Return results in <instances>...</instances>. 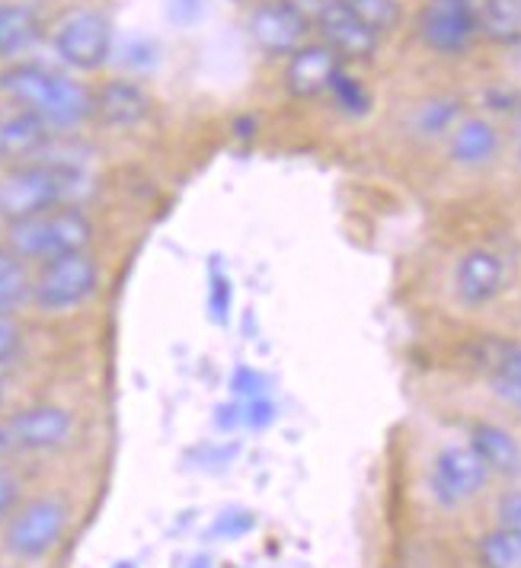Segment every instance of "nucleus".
Here are the masks:
<instances>
[{
    "label": "nucleus",
    "mask_w": 521,
    "mask_h": 568,
    "mask_svg": "<svg viewBox=\"0 0 521 568\" xmlns=\"http://www.w3.org/2000/svg\"><path fill=\"white\" fill-rule=\"evenodd\" d=\"M0 93L13 105L32 112L52 131L78 129L93 115V93L80 80L42 64H13L0 74Z\"/></svg>",
    "instance_id": "1"
},
{
    "label": "nucleus",
    "mask_w": 521,
    "mask_h": 568,
    "mask_svg": "<svg viewBox=\"0 0 521 568\" xmlns=\"http://www.w3.org/2000/svg\"><path fill=\"white\" fill-rule=\"evenodd\" d=\"M93 221L90 214L78 205H58L32 214L27 221H13L3 227V246L20 256L27 265H39L49 258L68 256L90 250L93 243Z\"/></svg>",
    "instance_id": "2"
},
{
    "label": "nucleus",
    "mask_w": 521,
    "mask_h": 568,
    "mask_svg": "<svg viewBox=\"0 0 521 568\" xmlns=\"http://www.w3.org/2000/svg\"><path fill=\"white\" fill-rule=\"evenodd\" d=\"M74 180L78 170L58 160H32L20 166H7L0 176V221L13 224V221H27L32 214H42L49 207L74 205L71 202Z\"/></svg>",
    "instance_id": "3"
},
{
    "label": "nucleus",
    "mask_w": 521,
    "mask_h": 568,
    "mask_svg": "<svg viewBox=\"0 0 521 568\" xmlns=\"http://www.w3.org/2000/svg\"><path fill=\"white\" fill-rule=\"evenodd\" d=\"M100 291V262L90 250L68 253V256L39 262L32 268V287L29 301L36 311L61 316V313L80 311L93 294Z\"/></svg>",
    "instance_id": "4"
},
{
    "label": "nucleus",
    "mask_w": 521,
    "mask_h": 568,
    "mask_svg": "<svg viewBox=\"0 0 521 568\" xmlns=\"http://www.w3.org/2000/svg\"><path fill=\"white\" fill-rule=\"evenodd\" d=\"M68 520H71V511L61 498L54 495L32 498L10 515V524L3 530V549L23 562L46 559L52 549H58V542L64 540Z\"/></svg>",
    "instance_id": "5"
},
{
    "label": "nucleus",
    "mask_w": 521,
    "mask_h": 568,
    "mask_svg": "<svg viewBox=\"0 0 521 568\" xmlns=\"http://www.w3.org/2000/svg\"><path fill=\"white\" fill-rule=\"evenodd\" d=\"M52 45L58 58L74 71H97L112 54V23L93 7L64 10L52 27Z\"/></svg>",
    "instance_id": "6"
},
{
    "label": "nucleus",
    "mask_w": 521,
    "mask_h": 568,
    "mask_svg": "<svg viewBox=\"0 0 521 568\" xmlns=\"http://www.w3.org/2000/svg\"><path fill=\"white\" fill-rule=\"evenodd\" d=\"M490 476L470 444H444L429 466V491L442 508H458L487 489Z\"/></svg>",
    "instance_id": "7"
},
{
    "label": "nucleus",
    "mask_w": 521,
    "mask_h": 568,
    "mask_svg": "<svg viewBox=\"0 0 521 568\" xmlns=\"http://www.w3.org/2000/svg\"><path fill=\"white\" fill-rule=\"evenodd\" d=\"M3 444L27 450V454H49L74 438V413L58 403H39L13 413L3 425Z\"/></svg>",
    "instance_id": "8"
},
{
    "label": "nucleus",
    "mask_w": 521,
    "mask_h": 568,
    "mask_svg": "<svg viewBox=\"0 0 521 568\" xmlns=\"http://www.w3.org/2000/svg\"><path fill=\"white\" fill-rule=\"evenodd\" d=\"M477 32V0H425L419 13V36L439 54H461Z\"/></svg>",
    "instance_id": "9"
},
{
    "label": "nucleus",
    "mask_w": 521,
    "mask_h": 568,
    "mask_svg": "<svg viewBox=\"0 0 521 568\" xmlns=\"http://www.w3.org/2000/svg\"><path fill=\"white\" fill-rule=\"evenodd\" d=\"M311 20L288 0H262L250 13V36L265 54H294L308 39Z\"/></svg>",
    "instance_id": "10"
},
{
    "label": "nucleus",
    "mask_w": 521,
    "mask_h": 568,
    "mask_svg": "<svg viewBox=\"0 0 521 568\" xmlns=\"http://www.w3.org/2000/svg\"><path fill=\"white\" fill-rule=\"evenodd\" d=\"M451 284H454V297L464 307L470 311L487 307L505 287V262L493 250H470L458 258Z\"/></svg>",
    "instance_id": "11"
},
{
    "label": "nucleus",
    "mask_w": 521,
    "mask_h": 568,
    "mask_svg": "<svg viewBox=\"0 0 521 568\" xmlns=\"http://www.w3.org/2000/svg\"><path fill=\"white\" fill-rule=\"evenodd\" d=\"M313 27L320 29L323 36V45H330L339 58H349V61H365L371 54L378 52V32L352 17L342 3L337 0H327L311 20Z\"/></svg>",
    "instance_id": "12"
},
{
    "label": "nucleus",
    "mask_w": 521,
    "mask_h": 568,
    "mask_svg": "<svg viewBox=\"0 0 521 568\" xmlns=\"http://www.w3.org/2000/svg\"><path fill=\"white\" fill-rule=\"evenodd\" d=\"M49 144H52V129L32 112L20 105L0 112V163L3 166L46 160Z\"/></svg>",
    "instance_id": "13"
},
{
    "label": "nucleus",
    "mask_w": 521,
    "mask_h": 568,
    "mask_svg": "<svg viewBox=\"0 0 521 568\" xmlns=\"http://www.w3.org/2000/svg\"><path fill=\"white\" fill-rule=\"evenodd\" d=\"M339 58L330 45L323 42H313V45H301L294 54H288L285 68V87L291 97H301V100H311L320 93H330V83L337 78Z\"/></svg>",
    "instance_id": "14"
},
{
    "label": "nucleus",
    "mask_w": 521,
    "mask_h": 568,
    "mask_svg": "<svg viewBox=\"0 0 521 568\" xmlns=\"http://www.w3.org/2000/svg\"><path fill=\"white\" fill-rule=\"evenodd\" d=\"M151 100L131 80H109L93 93V115L109 129H134L148 119Z\"/></svg>",
    "instance_id": "15"
},
{
    "label": "nucleus",
    "mask_w": 521,
    "mask_h": 568,
    "mask_svg": "<svg viewBox=\"0 0 521 568\" xmlns=\"http://www.w3.org/2000/svg\"><path fill=\"white\" fill-rule=\"evenodd\" d=\"M470 447L495 476H521V444L509 428L495 422H477L470 428Z\"/></svg>",
    "instance_id": "16"
},
{
    "label": "nucleus",
    "mask_w": 521,
    "mask_h": 568,
    "mask_svg": "<svg viewBox=\"0 0 521 568\" xmlns=\"http://www.w3.org/2000/svg\"><path fill=\"white\" fill-rule=\"evenodd\" d=\"M42 36L39 13L20 0H0V61L27 54Z\"/></svg>",
    "instance_id": "17"
},
{
    "label": "nucleus",
    "mask_w": 521,
    "mask_h": 568,
    "mask_svg": "<svg viewBox=\"0 0 521 568\" xmlns=\"http://www.w3.org/2000/svg\"><path fill=\"white\" fill-rule=\"evenodd\" d=\"M499 151V134L483 119H468L451 131V160L461 166H483Z\"/></svg>",
    "instance_id": "18"
},
{
    "label": "nucleus",
    "mask_w": 521,
    "mask_h": 568,
    "mask_svg": "<svg viewBox=\"0 0 521 568\" xmlns=\"http://www.w3.org/2000/svg\"><path fill=\"white\" fill-rule=\"evenodd\" d=\"M32 287V265L13 256L7 246H0V313H13L29 301Z\"/></svg>",
    "instance_id": "19"
},
{
    "label": "nucleus",
    "mask_w": 521,
    "mask_h": 568,
    "mask_svg": "<svg viewBox=\"0 0 521 568\" xmlns=\"http://www.w3.org/2000/svg\"><path fill=\"white\" fill-rule=\"evenodd\" d=\"M480 568H521V534L512 527H493L477 540Z\"/></svg>",
    "instance_id": "20"
},
{
    "label": "nucleus",
    "mask_w": 521,
    "mask_h": 568,
    "mask_svg": "<svg viewBox=\"0 0 521 568\" xmlns=\"http://www.w3.org/2000/svg\"><path fill=\"white\" fill-rule=\"evenodd\" d=\"M337 3H342L352 17H359L378 36L397 27V20H400L397 0H337Z\"/></svg>",
    "instance_id": "21"
},
{
    "label": "nucleus",
    "mask_w": 521,
    "mask_h": 568,
    "mask_svg": "<svg viewBox=\"0 0 521 568\" xmlns=\"http://www.w3.org/2000/svg\"><path fill=\"white\" fill-rule=\"evenodd\" d=\"M330 93H333V100L337 105L345 112V115H365L368 109H371V97H368V90L359 83L355 78H349L345 71H339L333 83H330Z\"/></svg>",
    "instance_id": "22"
},
{
    "label": "nucleus",
    "mask_w": 521,
    "mask_h": 568,
    "mask_svg": "<svg viewBox=\"0 0 521 568\" xmlns=\"http://www.w3.org/2000/svg\"><path fill=\"white\" fill-rule=\"evenodd\" d=\"M458 119V103L454 100H432L417 112V129L422 134H442L454 125Z\"/></svg>",
    "instance_id": "23"
},
{
    "label": "nucleus",
    "mask_w": 521,
    "mask_h": 568,
    "mask_svg": "<svg viewBox=\"0 0 521 568\" xmlns=\"http://www.w3.org/2000/svg\"><path fill=\"white\" fill-rule=\"evenodd\" d=\"M247 530H253V515L250 511H224V515L214 517V524H211L209 537L211 540H240Z\"/></svg>",
    "instance_id": "24"
},
{
    "label": "nucleus",
    "mask_w": 521,
    "mask_h": 568,
    "mask_svg": "<svg viewBox=\"0 0 521 568\" xmlns=\"http://www.w3.org/2000/svg\"><path fill=\"white\" fill-rule=\"evenodd\" d=\"M23 348V326L13 313H0V367L13 362Z\"/></svg>",
    "instance_id": "25"
},
{
    "label": "nucleus",
    "mask_w": 521,
    "mask_h": 568,
    "mask_svg": "<svg viewBox=\"0 0 521 568\" xmlns=\"http://www.w3.org/2000/svg\"><path fill=\"white\" fill-rule=\"evenodd\" d=\"M237 403H240V399H237ZM272 418H275V406H272L265 396L243 399V403H240V425H247V428H253V432L272 425Z\"/></svg>",
    "instance_id": "26"
},
{
    "label": "nucleus",
    "mask_w": 521,
    "mask_h": 568,
    "mask_svg": "<svg viewBox=\"0 0 521 568\" xmlns=\"http://www.w3.org/2000/svg\"><path fill=\"white\" fill-rule=\"evenodd\" d=\"M231 387H234V396L240 399V403H243V399L265 396V389H262V377L253 371V367H237Z\"/></svg>",
    "instance_id": "27"
},
{
    "label": "nucleus",
    "mask_w": 521,
    "mask_h": 568,
    "mask_svg": "<svg viewBox=\"0 0 521 568\" xmlns=\"http://www.w3.org/2000/svg\"><path fill=\"white\" fill-rule=\"evenodd\" d=\"M490 389H493V396L499 403H505L509 409H515L521 415V384L519 381H512V377H502V374H493L490 377Z\"/></svg>",
    "instance_id": "28"
},
{
    "label": "nucleus",
    "mask_w": 521,
    "mask_h": 568,
    "mask_svg": "<svg viewBox=\"0 0 521 568\" xmlns=\"http://www.w3.org/2000/svg\"><path fill=\"white\" fill-rule=\"evenodd\" d=\"M499 524L502 527H512L521 534V489L505 491L499 498Z\"/></svg>",
    "instance_id": "29"
},
{
    "label": "nucleus",
    "mask_w": 521,
    "mask_h": 568,
    "mask_svg": "<svg viewBox=\"0 0 521 568\" xmlns=\"http://www.w3.org/2000/svg\"><path fill=\"white\" fill-rule=\"evenodd\" d=\"M502 377H512L521 384V345H502L499 355H495V371Z\"/></svg>",
    "instance_id": "30"
},
{
    "label": "nucleus",
    "mask_w": 521,
    "mask_h": 568,
    "mask_svg": "<svg viewBox=\"0 0 521 568\" xmlns=\"http://www.w3.org/2000/svg\"><path fill=\"white\" fill-rule=\"evenodd\" d=\"M17 501H20V483L10 473L0 469V520H7V517L13 515Z\"/></svg>",
    "instance_id": "31"
},
{
    "label": "nucleus",
    "mask_w": 521,
    "mask_h": 568,
    "mask_svg": "<svg viewBox=\"0 0 521 568\" xmlns=\"http://www.w3.org/2000/svg\"><path fill=\"white\" fill-rule=\"evenodd\" d=\"M288 3H291V7H298L308 20H313V13H317L327 0H288Z\"/></svg>",
    "instance_id": "32"
},
{
    "label": "nucleus",
    "mask_w": 521,
    "mask_h": 568,
    "mask_svg": "<svg viewBox=\"0 0 521 568\" xmlns=\"http://www.w3.org/2000/svg\"><path fill=\"white\" fill-rule=\"evenodd\" d=\"M3 399H7V389H3V381H0V409H3Z\"/></svg>",
    "instance_id": "33"
},
{
    "label": "nucleus",
    "mask_w": 521,
    "mask_h": 568,
    "mask_svg": "<svg viewBox=\"0 0 521 568\" xmlns=\"http://www.w3.org/2000/svg\"><path fill=\"white\" fill-rule=\"evenodd\" d=\"M112 568H138V566H134V562H116Z\"/></svg>",
    "instance_id": "34"
},
{
    "label": "nucleus",
    "mask_w": 521,
    "mask_h": 568,
    "mask_svg": "<svg viewBox=\"0 0 521 568\" xmlns=\"http://www.w3.org/2000/svg\"><path fill=\"white\" fill-rule=\"evenodd\" d=\"M515 134H519V141H521V112H519V119H515Z\"/></svg>",
    "instance_id": "35"
},
{
    "label": "nucleus",
    "mask_w": 521,
    "mask_h": 568,
    "mask_svg": "<svg viewBox=\"0 0 521 568\" xmlns=\"http://www.w3.org/2000/svg\"><path fill=\"white\" fill-rule=\"evenodd\" d=\"M519 166H521V148H519Z\"/></svg>",
    "instance_id": "36"
}]
</instances>
